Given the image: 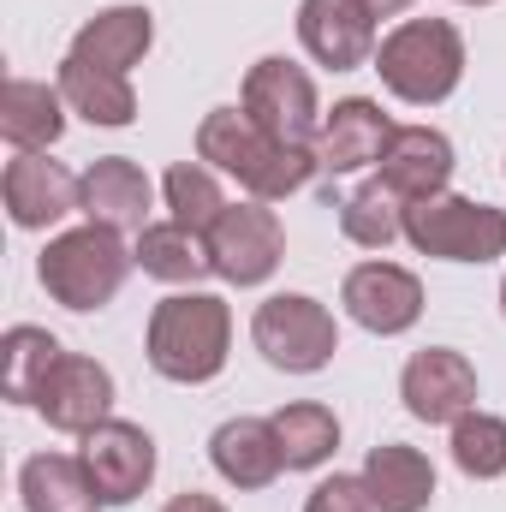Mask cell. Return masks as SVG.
Masks as SVG:
<instances>
[{
  "label": "cell",
  "instance_id": "cell-1",
  "mask_svg": "<svg viewBox=\"0 0 506 512\" xmlns=\"http://www.w3.org/2000/svg\"><path fill=\"white\" fill-rule=\"evenodd\" d=\"M197 161H209L221 179H233L256 203H286V197H298L322 173L316 143H280V137H268L256 126L245 108H209L203 114Z\"/></svg>",
  "mask_w": 506,
  "mask_h": 512
},
{
  "label": "cell",
  "instance_id": "cell-2",
  "mask_svg": "<svg viewBox=\"0 0 506 512\" xmlns=\"http://www.w3.org/2000/svg\"><path fill=\"white\" fill-rule=\"evenodd\" d=\"M143 358L161 382L173 387H203L215 382L233 358V304L221 292H167L155 310H149V328H143Z\"/></svg>",
  "mask_w": 506,
  "mask_h": 512
},
{
  "label": "cell",
  "instance_id": "cell-3",
  "mask_svg": "<svg viewBox=\"0 0 506 512\" xmlns=\"http://www.w3.org/2000/svg\"><path fill=\"white\" fill-rule=\"evenodd\" d=\"M465 60V30L453 18H399L376 48V78L405 108H441L465 84Z\"/></svg>",
  "mask_w": 506,
  "mask_h": 512
},
{
  "label": "cell",
  "instance_id": "cell-4",
  "mask_svg": "<svg viewBox=\"0 0 506 512\" xmlns=\"http://www.w3.org/2000/svg\"><path fill=\"white\" fill-rule=\"evenodd\" d=\"M137 268V251H126V233L102 227V221H84V227H66L54 233L42 256H36V280L42 292L72 310V316H90V310H108L120 298V286Z\"/></svg>",
  "mask_w": 506,
  "mask_h": 512
},
{
  "label": "cell",
  "instance_id": "cell-5",
  "mask_svg": "<svg viewBox=\"0 0 506 512\" xmlns=\"http://www.w3.org/2000/svg\"><path fill=\"white\" fill-rule=\"evenodd\" d=\"M251 346L280 376H322L340 352V322L310 292H274L251 316Z\"/></svg>",
  "mask_w": 506,
  "mask_h": 512
},
{
  "label": "cell",
  "instance_id": "cell-6",
  "mask_svg": "<svg viewBox=\"0 0 506 512\" xmlns=\"http://www.w3.org/2000/svg\"><path fill=\"white\" fill-rule=\"evenodd\" d=\"M405 245L435 262H501L506 256V209L441 191L423 203H405Z\"/></svg>",
  "mask_w": 506,
  "mask_h": 512
},
{
  "label": "cell",
  "instance_id": "cell-7",
  "mask_svg": "<svg viewBox=\"0 0 506 512\" xmlns=\"http://www.w3.org/2000/svg\"><path fill=\"white\" fill-rule=\"evenodd\" d=\"M239 108H245L268 137H280V143H316V131H322L316 78H310L298 60H286V54H262L251 72H245Z\"/></svg>",
  "mask_w": 506,
  "mask_h": 512
},
{
  "label": "cell",
  "instance_id": "cell-8",
  "mask_svg": "<svg viewBox=\"0 0 506 512\" xmlns=\"http://www.w3.org/2000/svg\"><path fill=\"white\" fill-rule=\"evenodd\" d=\"M203 239H209L215 280H227V286H268L274 268L286 262V227H280L274 203H256V197L227 203Z\"/></svg>",
  "mask_w": 506,
  "mask_h": 512
},
{
  "label": "cell",
  "instance_id": "cell-9",
  "mask_svg": "<svg viewBox=\"0 0 506 512\" xmlns=\"http://www.w3.org/2000/svg\"><path fill=\"white\" fill-rule=\"evenodd\" d=\"M340 304L346 316L376 334V340H399L423 322V280L405 268V262H387V256H370V262H352L346 280H340Z\"/></svg>",
  "mask_w": 506,
  "mask_h": 512
},
{
  "label": "cell",
  "instance_id": "cell-10",
  "mask_svg": "<svg viewBox=\"0 0 506 512\" xmlns=\"http://www.w3.org/2000/svg\"><path fill=\"white\" fill-rule=\"evenodd\" d=\"M78 459H84L90 489H96L102 507H131V501L155 483V471H161L155 435H149L143 423H131V417H108L102 429H90V435L78 441Z\"/></svg>",
  "mask_w": 506,
  "mask_h": 512
},
{
  "label": "cell",
  "instance_id": "cell-11",
  "mask_svg": "<svg viewBox=\"0 0 506 512\" xmlns=\"http://www.w3.org/2000/svg\"><path fill=\"white\" fill-rule=\"evenodd\" d=\"M78 197H84V173H72L48 149L12 155L6 173H0V203H6L18 233H54L66 215H84Z\"/></svg>",
  "mask_w": 506,
  "mask_h": 512
},
{
  "label": "cell",
  "instance_id": "cell-12",
  "mask_svg": "<svg viewBox=\"0 0 506 512\" xmlns=\"http://www.w3.org/2000/svg\"><path fill=\"white\" fill-rule=\"evenodd\" d=\"M114 399H120V387H114V370H108V364H96V358H84V352H66V358L48 370V382H42V393H36L30 411H36L48 429L84 441L90 429H102V423L114 417Z\"/></svg>",
  "mask_w": 506,
  "mask_h": 512
},
{
  "label": "cell",
  "instance_id": "cell-13",
  "mask_svg": "<svg viewBox=\"0 0 506 512\" xmlns=\"http://www.w3.org/2000/svg\"><path fill=\"white\" fill-rule=\"evenodd\" d=\"M477 393H483L477 364L453 346H423L399 370V399L417 423H447L453 429L465 411H477Z\"/></svg>",
  "mask_w": 506,
  "mask_h": 512
},
{
  "label": "cell",
  "instance_id": "cell-14",
  "mask_svg": "<svg viewBox=\"0 0 506 512\" xmlns=\"http://www.w3.org/2000/svg\"><path fill=\"white\" fill-rule=\"evenodd\" d=\"M298 48L328 72L376 66V12L364 0H298Z\"/></svg>",
  "mask_w": 506,
  "mask_h": 512
},
{
  "label": "cell",
  "instance_id": "cell-15",
  "mask_svg": "<svg viewBox=\"0 0 506 512\" xmlns=\"http://www.w3.org/2000/svg\"><path fill=\"white\" fill-rule=\"evenodd\" d=\"M453 167H459V155H453V137H447V131H435V126H393L387 149H381L376 179L393 191V197L423 203V197H441V191L453 185Z\"/></svg>",
  "mask_w": 506,
  "mask_h": 512
},
{
  "label": "cell",
  "instance_id": "cell-16",
  "mask_svg": "<svg viewBox=\"0 0 506 512\" xmlns=\"http://www.w3.org/2000/svg\"><path fill=\"white\" fill-rule=\"evenodd\" d=\"M393 137V120L381 114L376 96H346L322 114V131H316V155H322V173L346 179V173H364V167H381V149Z\"/></svg>",
  "mask_w": 506,
  "mask_h": 512
},
{
  "label": "cell",
  "instance_id": "cell-17",
  "mask_svg": "<svg viewBox=\"0 0 506 512\" xmlns=\"http://www.w3.org/2000/svg\"><path fill=\"white\" fill-rule=\"evenodd\" d=\"M84 221H102L114 233H143L149 209H155V179L131 161V155H102L84 167V197H78Z\"/></svg>",
  "mask_w": 506,
  "mask_h": 512
},
{
  "label": "cell",
  "instance_id": "cell-18",
  "mask_svg": "<svg viewBox=\"0 0 506 512\" xmlns=\"http://www.w3.org/2000/svg\"><path fill=\"white\" fill-rule=\"evenodd\" d=\"M209 465L227 489L239 495H262L280 471H286V453H280V435L268 417H227L215 435H209Z\"/></svg>",
  "mask_w": 506,
  "mask_h": 512
},
{
  "label": "cell",
  "instance_id": "cell-19",
  "mask_svg": "<svg viewBox=\"0 0 506 512\" xmlns=\"http://www.w3.org/2000/svg\"><path fill=\"white\" fill-rule=\"evenodd\" d=\"M149 48H155V12L149 6H102L96 18H84L78 30H72V48L66 54H78V60H90V66H108V72H137L143 60H149Z\"/></svg>",
  "mask_w": 506,
  "mask_h": 512
},
{
  "label": "cell",
  "instance_id": "cell-20",
  "mask_svg": "<svg viewBox=\"0 0 506 512\" xmlns=\"http://www.w3.org/2000/svg\"><path fill=\"white\" fill-rule=\"evenodd\" d=\"M66 96L60 84L48 78H6L0 90V137L12 155H30V149H54L66 137Z\"/></svg>",
  "mask_w": 506,
  "mask_h": 512
},
{
  "label": "cell",
  "instance_id": "cell-21",
  "mask_svg": "<svg viewBox=\"0 0 506 512\" xmlns=\"http://www.w3.org/2000/svg\"><path fill=\"white\" fill-rule=\"evenodd\" d=\"M358 477H364L376 512H429L435 507V489H441L429 453H417V447H405V441H381V447H370V459H364Z\"/></svg>",
  "mask_w": 506,
  "mask_h": 512
},
{
  "label": "cell",
  "instance_id": "cell-22",
  "mask_svg": "<svg viewBox=\"0 0 506 512\" xmlns=\"http://www.w3.org/2000/svg\"><path fill=\"white\" fill-rule=\"evenodd\" d=\"M60 96H66V108L78 114V120H90V126L102 131H126L137 120V90H131L126 72H108V66H90V60H78V54H66L60 60Z\"/></svg>",
  "mask_w": 506,
  "mask_h": 512
},
{
  "label": "cell",
  "instance_id": "cell-23",
  "mask_svg": "<svg viewBox=\"0 0 506 512\" xmlns=\"http://www.w3.org/2000/svg\"><path fill=\"white\" fill-rule=\"evenodd\" d=\"M18 495L24 512H96V489L78 453H30L18 465Z\"/></svg>",
  "mask_w": 506,
  "mask_h": 512
},
{
  "label": "cell",
  "instance_id": "cell-24",
  "mask_svg": "<svg viewBox=\"0 0 506 512\" xmlns=\"http://www.w3.org/2000/svg\"><path fill=\"white\" fill-rule=\"evenodd\" d=\"M131 251H137V268L161 286H197L203 274H215L209 239L197 227H179V221H149Z\"/></svg>",
  "mask_w": 506,
  "mask_h": 512
},
{
  "label": "cell",
  "instance_id": "cell-25",
  "mask_svg": "<svg viewBox=\"0 0 506 512\" xmlns=\"http://www.w3.org/2000/svg\"><path fill=\"white\" fill-rule=\"evenodd\" d=\"M66 358V346L48 334V328H36V322H12L6 334H0V393H6V405H36V393L48 382V370Z\"/></svg>",
  "mask_w": 506,
  "mask_h": 512
},
{
  "label": "cell",
  "instance_id": "cell-26",
  "mask_svg": "<svg viewBox=\"0 0 506 512\" xmlns=\"http://www.w3.org/2000/svg\"><path fill=\"white\" fill-rule=\"evenodd\" d=\"M268 423H274V435H280L286 471H322V465L340 453V417H334V405H322V399H292V405H280Z\"/></svg>",
  "mask_w": 506,
  "mask_h": 512
},
{
  "label": "cell",
  "instance_id": "cell-27",
  "mask_svg": "<svg viewBox=\"0 0 506 512\" xmlns=\"http://www.w3.org/2000/svg\"><path fill=\"white\" fill-rule=\"evenodd\" d=\"M161 203H167V221L209 233L233 197L221 191V173H215L209 161H173V167L161 173Z\"/></svg>",
  "mask_w": 506,
  "mask_h": 512
},
{
  "label": "cell",
  "instance_id": "cell-28",
  "mask_svg": "<svg viewBox=\"0 0 506 512\" xmlns=\"http://www.w3.org/2000/svg\"><path fill=\"white\" fill-rule=\"evenodd\" d=\"M340 233L358 251H387L405 239V197H393L381 179H364L346 203H340Z\"/></svg>",
  "mask_w": 506,
  "mask_h": 512
},
{
  "label": "cell",
  "instance_id": "cell-29",
  "mask_svg": "<svg viewBox=\"0 0 506 512\" xmlns=\"http://www.w3.org/2000/svg\"><path fill=\"white\" fill-rule=\"evenodd\" d=\"M447 447H453V465L471 477V483H495L506 477V417L495 411H465L453 429H447Z\"/></svg>",
  "mask_w": 506,
  "mask_h": 512
},
{
  "label": "cell",
  "instance_id": "cell-30",
  "mask_svg": "<svg viewBox=\"0 0 506 512\" xmlns=\"http://www.w3.org/2000/svg\"><path fill=\"white\" fill-rule=\"evenodd\" d=\"M304 512H376V501H370L364 477L334 471V477H322V483L304 495Z\"/></svg>",
  "mask_w": 506,
  "mask_h": 512
},
{
  "label": "cell",
  "instance_id": "cell-31",
  "mask_svg": "<svg viewBox=\"0 0 506 512\" xmlns=\"http://www.w3.org/2000/svg\"><path fill=\"white\" fill-rule=\"evenodd\" d=\"M161 512H233V507H227L221 495H203V489H185V495H173V501H167Z\"/></svg>",
  "mask_w": 506,
  "mask_h": 512
},
{
  "label": "cell",
  "instance_id": "cell-32",
  "mask_svg": "<svg viewBox=\"0 0 506 512\" xmlns=\"http://www.w3.org/2000/svg\"><path fill=\"white\" fill-rule=\"evenodd\" d=\"M364 6H370L376 18H399V12H411L417 0H364Z\"/></svg>",
  "mask_w": 506,
  "mask_h": 512
},
{
  "label": "cell",
  "instance_id": "cell-33",
  "mask_svg": "<svg viewBox=\"0 0 506 512\" xmlns=\"http://www.w3.org/2000/svg\"><path fill=\"white\" fill-rule=\"evenodd\" d=\"M459 6H495V0H459Z\"/></svg>",
  "mask_w": 506,
  "mask_h": 512
},
{
  "label": "cell",
  "instance_id": "cell-34",
  "mask_svg": "<svg viewBox=\"0 0 506 512\" xmlns=\"http://www.w3.org/2000/svg\"><path fill=\"white\" fill-rule=\"evenodd\" d=\"M501 316H506V274H501Z\"/></svg>",
  "mask_w": 506,
  "mask_h": 512
}]
</instances>
